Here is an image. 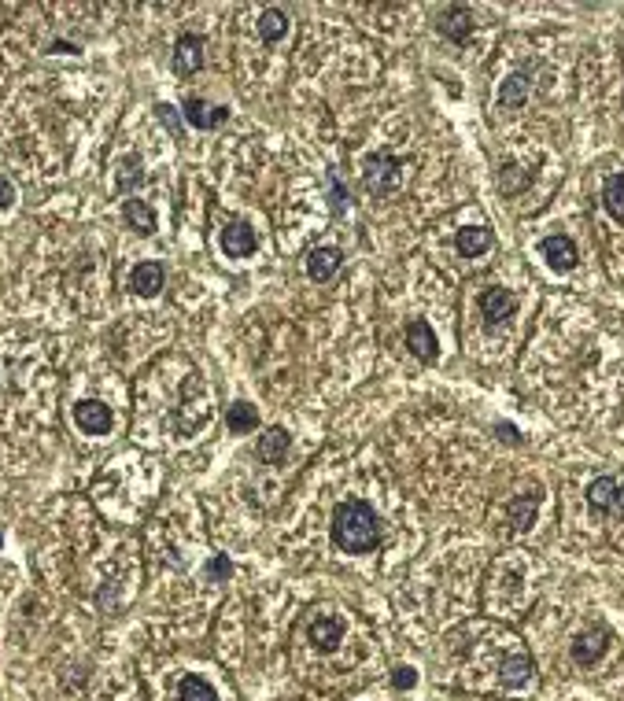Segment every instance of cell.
I'll list each match as a JSON object with an SVG mask.
<instances>
[{
	"label": "cell",
	"mask_w": 624,
	"mask_h": 701,
	"mask_svg": "<svg viewBox=\"0 0 624 701\" xmlns=\"http://www.w3.org/2000/svg\"><path fill=\"white\" fill-rule=\"evenodd\" d=\"M602 207L610 211V218L624 222V174L606 178V185H602Z\"/></svg>",
	"instance_id": "obj_24"
},
{
	"label": "cell",
	"mask_w": 624,
	"mask_h": 701,
	"mask_svg": "<svg viewBox=\"0 0 624 701\" xmlns=\"http://www.w3.org/2000/svg\"><path fill=\"white\" fill-rule=\"evenodd\" d=\"M49 52H63V56H67V52H78V49H74V45H67V41H52V45H49Z\"/></svg>",
	"instance_id": "obj_31"
},
{
	"label": "cell",
	"mask_w": 624,
	"mask_h": 701,
	"mask_svg": "<svg viewBox=\"0 0 624 701\" xmlns=\"http://www.w3.org/2000/svg\"><path fill=\"white\" fill-rule=\"evenodd\" d=\"M329 535L333 547L344 554H370L373 547H381V517L366 498H347L333 510Z\"/></svg>",
	"instance_id": "obj_1"
},
{
	"label": "cell",
	"mask_w": 624,
	"mask_h": 701,
	"mask_svg": "<svg viewBox=\"0 0 624 701\" xmlns=\"http://www.w3.org/2000/svg\"><path fill=\"white\" fill-rule=\"evenodd\" d=\"M473 8H465V5H444L436 12V30L447 37L451 45H465L473 37Z\"/></svg>",
	"instance_id": "obj_4"
},
{
	"label": "cell",
	"mask_w": 624,
	"mask_h": 701,
	"mask_svg": "<svg viewBox=\"0 0 624 701\" xmlns=\"http://www.w3.org/2000/svg\"><path fill=\"white\" fill-rule=\"evenodd\" d=\"M610 642H613V632L606 624H588L583 632L573 635L569 657L576 660L580 669H592V665H599V660H602V653L610 650Z\"/></svg>",
	"instance_id": "obj_3"
},
{
	"label": "cell",
	"mask_w": 624,
	"mask_h": 701,
	"mask_svg": "<svg viewBox=\"0 0 624 701\" xmlns=\"http://www.w3.org/2000/svg\"><path fill=\"white\" fill-rule=\"evenodd\" d=\"M289 443H292V436L285 432V428H266V432L259 436V458H262L266 465H274V461L285 458Z\"/></svg>",
	"instance_id": "obj_20"
},
{
	"label": "cell",
	"mask_w": 624,
	"mask_h": 701,
	"mask_svg": "<svg viewBox=\"0 0 624 701\" xmlns=\"http://www.w3.org/2000/svg\"><path fill=\"white\" fill-rule=\"evenodd\" d=\"M454 248H458L462 259H477V255H484V251L491 248V229H484V225H465V229H458Z\"/></svg>",
	"instance_id": "obj_18"
},
{
	"label": "cell",
	"mask_w": 624,
	"mask_h": 701,
	"mask_svg": "<svg viewBox=\"0 0 624 701\" xmlns=\"http://www.w3.org/2000/svg\"><path fill=\"white\" fill-rule=\"evenodd\" d=\"M329 185H333V211L340 214V211H347V188L340 185V178L336 174H329Z\"/></svg>",
	"instance_id": "obj_29"
},
{
	"label": "cell",
	"mask_w": 624,
	"mask_h": 701,
	"mask_svg": "<svg viewBox=\"0 0 624 701\" xmlns=\"http://www.w3.org/2000/svg\"><path fill=\"white\" fill-rule=\"evenodd\" d=\"M259 37H262V41L266 45H278L281 41V37L289 33V15L281 12V8H266L262 15H259Z\"/></svg>",
	"instance_id": "obj_22"
},
{
	"label": "cell",
	"mask_w": 624,
	"mask_h": 701,
	"mask_svg": "<svg viewBox=\"0 0 624 701\" xmlns=\"http://www.w3.org/2000/svg\"><path fill=\"white\" fill-rule=\"evenodd\" d=\"M12 200H15V188H12V181L5 174H0V211L12 207Z\"/></svg>",
	"instance_id": "obj_30"
},
{
	"label": "cell",
	"mask_w": 624,
	"mask_h": 701,
	"mask_svg": "<svg viewBox=\"0 0 624 701\" xmlns=\"http://www.w3.org/2000/svg\"><path fill=\"white\" fill-rule=\"evenodd\" d=\"M539 251H543V259H547V266L555 269V274H569V269L576 266V244L565 237V232H551L547 241L539 244Z\"/></svg>",
	"instance_id": "obj_10"
},
{
	"label": "cell",
	"mask_w": 624,
	"mask_h": 701,
	"mask_svg": "<svg viewBox=\"0 0 624 701\" xmlns=\"http://www.w3.org/2000/svg\"><path fill=\"white\" fill-rule=\"evenodd\" d=\"M204 67V37L200 33H181L174 45V70L178 74H197Z\"/></svg>",
	"instance_id": "obj_14"
},
{
	"label": "cell",
	"mask_w": 624,
	"mask_h": 701,
	"mask_svg": "<svg viewBox=\"0 0 624 701\" xmlns=\"http://www.w3.org/2000/svg\"><path fill=\"white\" fill-rule=\"evenodd\" d=\"M0 547H5V535H0Z\"/></svg>",
	"instance_id": "obj_32"
},
{
	"label": "cell",
	"mask_w": 624,
	"mask_h": 701,
	"mask_svg": "<svg viewBox=\"0 0 624 701\" xmlns=\"http://www.w3.org/2000/svg\"><path fill=\"white\" fill-rule=\"evenodd\" d=\"M539 502H543V491L532 487L528 495H518L510 505H506V524H510V532H528V528L536 524Z\"/></svg>",
	"instance_id": "obj_12"
},
{
	"label": "cell",
	"mask_w": 624,
	"mask_h": 701,
	"mask_svg": "<svg viewBox=\"0 0 624 701\" xmlns=\"http://www.w3.org/2000/svg\"><path fill=\"white\" fill-rule=\"evenodd\" d=\"M307 635L318 653H333L344 642V620L340 616H315V624L307 628Z\"/></svg>",
	"instance_id": "obj_15"
},
{
	"label": "cell",
	"mask_w": 624,
	"mask_h": 701,
	"mask_svg": "<svg viewBox=\"0 0 624 701\" xmlns=\"http://www.w3.org/2000/svg\"><path fill=\"white\" fill-rule=\"evenodd\" d=\"M255 424H259V414H255L252 403H233V406H225V428H229V432L244 436V432H252Z\"/></svg>",
	"instance_id": "obj_23"
},
{
	"label": "cell",
	"mask_w": 624,
	"mask_h": 701,
	"mask_svg": "<svg viewBox=\"0 0 624 701\" xmlns=\"http://www.w3.org/2000/svg\"><path fill=\"white\" fill-rule=\"evenodd\" d=\"M403 185V159H396L392 151H373L362 170V188L373 200H384Z\"/></svg>",
	"instance_id": "obj_2"
},
{
	"label": "cell",
	"mask_w": 624,
	"mask_h": 701,
	"mask_svg": "<svg viewBox=\"0 0 624 701\" xmlns=\"http://www.w3.org/2000/svg\"><path fill=\"white\" fill-rule=\"evenodd\" d=\"M160 288H163V266L160 262H137L133 274H130V292L151 299V296H160Z\"/></svg>",
	"instance_id": "obj_17"
},
{
	"label": "cell",
	"mask_w": 624,
	"mask_h": 701,
	"mask_svg": "<svg viewBox=\"0 0 624 701\" xmlns=\"http://www.w3.org/2000/svg\"><path fill=\"white\" fill-rule=\"evenodd\" d=\"M340 262H344V251L333 248V244H322V248H315V251L307 255V278L322 285V281H329L336 274Z\"/></svg>",
	"instance_id": "obj_16"
},
{
	"label": "cell",
	"mask_w": 624,
	"mask_h": 701,
	"mask_svg": "<svg viewBox=\"0 0 624 701\" xmlns=\"http://www.w3.org/2000/svg\"><path fill=\"white\" fill-rule=\"evenodd\" d=\"M392 687H396V690H414V687H418V672H414L410 665L392 669Z\"/></svg>",
	"instance_id": "obj_27"
},
{
	"label": "cell",
	"mask_w": 624,
	"mask_h": 701,
	"mask_svg": "<svg viewBox=\"0 0 624 701\" xmlns=\"http://www.w3.org/2000/svg\"><path fill=\"white\" fill-rule=\"evenodd\" d=\"M222 251L229 255V259H244V255H252L255 251V229L248 225V222H225V229H222Z\"/></svg>",
	"instance_id": "obj_13"
},
{
	"label": "cell",
	"mask_w": 624,
	"mask_h": 701,
	"mask_svg": "<svg viewBox=\"0 0 624 701\" xmlns=\"http://www.w3.org/2000/svg\"><path fill=\"white\" fill-rule=\"evenodd\" d=\"M229 576H233V561H229L225 554L211 558V565H207V579H211V583H222V579H229Z\"/></svg>",
	"instance_id": "obj_26"
},
{
	"label": "cell",
	"mask_w": 624,
	"mask_h": 701,
	"mask_svg": "<svg viewBox=\"0 0 624 701\" xmlns=\"http://www.w3.org/2000/svg\"><path fill=\"white\" fill-rule=\"evenodd\" d=\"M583 495L595 514H624V484L617 477H595Z\"/></svg>",
	"instance_id": "obj_5"
},
{
	"label": "cell",
	"mask_w": 624,
	"mask_h": 701,
	"mask_svg": "<svg viewBox=\"0 0 624 701\" xmlns=\"http://www.w3.org/2000/svg\"><path fill=\"white\" fill-rule=\"evenodd\" d=\"M477 303H481V314L488 325H502L506 318H514V310H518V296L510 288H484Z\"/></svg>",
	"instance_id": "obj_8"
},
{
	"label": "cell",
	"mask_w": 624,
	"mask_h": 701,
	"mask_svg": "<svg viewBox=\"0 0 624 701\" xmlns=\"http://www.w3.org/2000/svg\"><path fill=\"white\" fill-rule=\"evenodd\" d=\"M495 432H499V440H502V443H510V447H518V443H521L518 424H510V421H495Z\"/></svg>",
	"instance_id": "obj_28"
},
{
	"label": "cell",
	"mask_w": 624,
	"mask_h": 701,
	"mask_svg": "<svg viewBox=\"0 0 624 701\" xmlns=\"http://www.w3.org/2000/svg\"><path fill=\"white\" fill-rule=\"evenodd\" d=\"M181 114H185V123L192 126V130H215V126H222L225 123V107H218V104H207V100H200V96H188L185 104H181Z\"/></svg>",
	"instance_id": "obj_11"
},
{
	"label": "cell",
	"mask_w": 624,
	"mask_h": 701,
	"mask_svg": "<svg viewBox=\"0 0 624 701\" xmlns=\"http://www.w3.org/2000/svg\"><path fill=\"white\" fill-rule=\"evenodd\" d=\"M407 347H410V355H414L418 362H425V366L440 359L436 332H433V325H428L425 318H410V322H407Z\"/></svg>",
	"instance_id": "obj_6"
},
{
	"label": "cell",
	"mask_w": 624,
	"mask_h": 701,
	"mask_svg": "<svg viewBox=\"0 0 624 701\" xmlns=\"http://www.w3.org/2000/svg\"><path fill=\"white\" fill-rule=\"evenodd\" d=\"M123 218L133 232H141V237H151L155 232V211L144 204V200H126L123 204Z\"/></svg>",
	"instance_id": "obj_21"
},
{
	"label": "cell",
	"mask_w": 624,
	"mask_h": 701,
	"mask_svg": "<svg viewBox=\"0 0 624 701\" xmlns=\"http://www.w3.org/2000/svg\"><path fill=\"white\" fill-rule=\"evenodd\" d=\"M178 697L181 701H218V690L204 676H185L178 687Z\"/></svg>",
	"instance_id": "obj_25"
},
{
	"label": "cell",
	"mask_w": 624,
	"mask_h": 701,
	"mask_svg": "<svg viewBox=\"0 0 624 701\" xmlns=\"http://www.w3.org/2000/svg\"><path fill=\"white\" fill-rule=\"evenodd\" d=\"M525 100H528V74L521 70V74H510V77H506V82L499 86V107H506V111H521Z\"/></svg>",
	"instance_id": "obj_19"
},
{
	"label": "cell",
	"mask_w": 624,
	"mask_h": 701,
	"mask_svg": "<svg viewBox=\"0 0 624 701\" xmlns=\"http://www.w3.org/2000/svg\"><path fill=\"white\" fill-rule=\"evenodd\" d=\"M74 421H78V428H82L86 436H107L111 432V410H107V403H96V399H86V403H78L74 406Z\"/></svg>",
	"instance_id": "obj_9"
},
{
	"label": "cell",
	"mask_w": 624,
	"mask_h": 701,
	"mask_svg": "<svg viewBox=\"0 0 624 701\" xmlns=\"http://www.w3.org/2000/svg\"><path fill=\"white\" fill-rule=\"evenodd\" d=\"M532 676H536V657H532L528 650H518V653H510V657H502V665H499V683H502L506 690H521V687H528Z\"/></svg>",
	"instance_id": "obj_7"
}]
</instances>
